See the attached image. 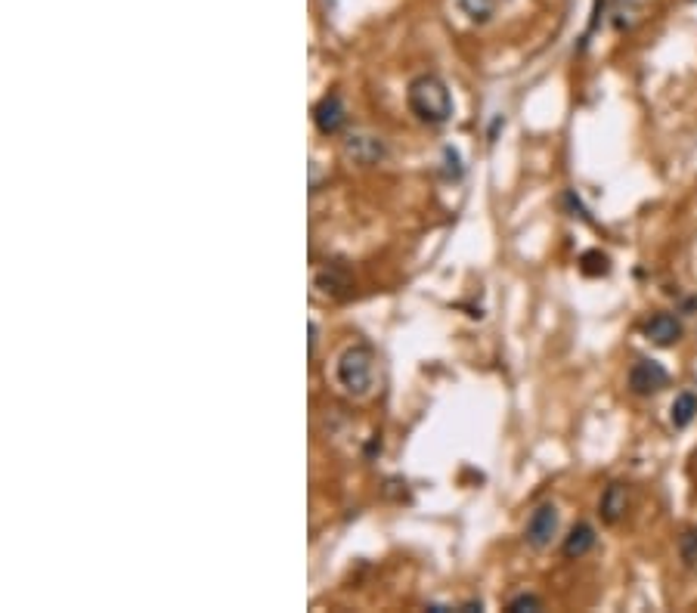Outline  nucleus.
<instances>
[{"label":"nucleus","instance_id":"9d476101","mask_svg":"<svg viewBox=\"0 0 697 613\" xmlns=\"http://www.w3.org/2000/svg\"><path fill=\"white\" fill-rule=\"evenodd\" d=\"M694 415H697V397L692 391H682L676 400H672V406H670V421H672V428H688L694 421Z\"/></svg>","mask_w":697,"mask_h":613},{"label":"nucleus","instance_id":"dca6fc26","mask_svg":"<svg viewBox=\"0 0 697 613\" xmlns=\"http://www.w3.org/2000/svg\"><path fill=\"white\" fill-rule=\"evenodd\" d=\"M316 335H320V331H316V322H310V351H316Z\"/></svg>","mask_w":697,"mask_h":613},{"label":"nucleus","instance_id":"2eb2a0df","mask_svg":"<svg viewBox=\"0 0 697 613\" xmlns=\"http://www.w3.org/2000/svg\"><path fill=\"white\" fill-rule=\"evenodd\" d=\"M505 610L509 613H524V610H543V601L536 595H518L512 598L509 604H505Z\"/></svg>","mask_w":697,"mask_h":613},{"label":"nucleus","instance_id":"f8f14e48","mask_svg":"<svg viewBox=\"0 0 697 613\" xmlns=\"http://www.w3.org/2000/svg\"><path fill=\"white\" fill-rule=\"evenodd\" d=\"M639 6H642V0H617V4H613V28H617V32L632 28Z\"/></svg>","mask_w":697,"mask_h":613},{"label":"nucleus","instance_id":"ddd939ff","mask_svg":"<svg viewBox=\"0 0 697 613\" xmlns=\"http://www.w3.org/2000/svg\"><path fill=\"white\" fill-rule=\"evenodd\" d=\"M456 4L472 22H487L496 13V0H456Z\"/></svg>","mask_w":697,"mask_h":613},{"label":"nucleus","instance_id":"7ed1b4c3","mask_svg":"<svg viewBox=\"0 0 697 613\" xmlns=\"http://www.w3.org/2000/svg\"><path fill=\"white\" fill-rule=\"evenodd\" d=\"M555 533H558V509L552 502L536 505L533 514L527 518V527H524L527 545L530 549H536V551H543V549H549L552 545Z\"/></svg>","mask_w":697,"mask_h":613},{"label":"nucleus","instance_id":"423d86ee","mask_svg":"<svg viewBox=\"0 0 697 613\" xmlns=\"http://www.w3.org/2000/svg\"><path fill=\"white\" fill-rule=\"evenodd\" d=\"M645 338L654 341L657 347H672L682 338V322L672 313H654L645 322Z\"/></svg>","mask_w":697,"mask_h":613},{"label":"nucleus","instance_id":"6e6552de","mask_svg":"<svg viewBox=\"0 0 697 613\" xmlns=\"http://www.w3.org/2000/svg\"><path fill=\"white\" fill-rule=\"evenodd\" d=\"M595 542H598L595 527L592 524H577L571 533L564 536L562 551H564V558H571V561H580V558H586L589 551L595 549Z\"/></svg>","mask_w":697,"mask_h":613},{"label":"nucleus","instance_id":"20e7f679","mask_svg":"<svg viewBox=\"0 0 697 613\" xmlns=\"http://www.w3.org/2000/svg\"><path fill=\"white\" fill-rule=\"evenodd\" d=\"M670 384V372L657 360H639L630 369V391L635 397H654Z\"/></svg>","mask_w":697,"mask_h":613},{"label":"nucleus","instance_id":"0eeeda50","mask_svg":"<svg viewBox=\"0 0 697 613\" xmlns=\"http://www.w3.org/2000/svg\"><path fill=\"white\" fill-rule=\"evenodd\" d=\"M344 153L360 164H375L384 158V143L378 136H366V133H357V136H347L344 143Z\"/></svg>","mask_w":697,"mask_h":613},{"label":"nucleus","instance_id":"4468645a","mask_svg":"<svg viewBox=\"0 0 697 613\" xmlns=\"http://www.w3.org/2000/svg\"><path fill=\"white\" fill-rule=\"evenodd\" d=\"M679 555L688 567L697 564V529H685V533L679 536Z\"/></svg>","mask_w":697,"mask_h":613},{"label":"nucleus","instance_id":"39448f33","mask_svg":"<svg viewBox=\"0 0 697 613\" xmlns=\"http://www.w3.org/2000/svg\"><path fill=\"white\" fill-rule=\"evenodd\" d=\"M314 124L323 136H335L341 127L347 124V109L338 94H325L320 103L314 105Z\"/></svg>","mask_w":697,"mask_h":613},{"label":"nucleus","instance_id":"f257e3e1","mask_svg":"<svg viewBox=\"0 0 697 613\" xmlns=\"http://www.w3.org/2000/svg\"><path fill=\"white\" fill-rule=\"evenodd\" d=\"M406 105L422 124L428 127H441L453 118V94L446 87L443 78L437 74H419V78L409 84L406 90Z\"/></svg>","mask_w":697,"mask_h":613},{"label":"nucleus","instance_id":"f3484780","mask_svg":"<svg viewBox=\"0 0 697 613\" xmlns=\"http://www.w3.org/2000/svg\"><path fill=\"white\" fill-rule=\"evenodd\" d=\"M694 459H697V452H694Z\"/></svg>","mask_w":697,"mask_h":613},{"label":"nucleus","instance_id":"f03ea898","mask_svg":"<svg viewBox=\"0 0 697 613\" xmlns=\"http://www.w3.org/2000/svg\"><path fill=\"white\" fill-rule=\"evenodd\" d=\"M335 378H338L341 388H344V393H351V397H366L375 381V353L369 351L366 344L347 347V351L338 357Z\"/></svg>","mask_w":697,"mask_h":613},{"label":"nucleus","instance_id":"9b49d317","mask_svg":"<svg viewBox=\"0 0 697 613\" xmlns=\"http://www.w3.org/2000/svg\"><path fill=\"white\" fill-rule=\"evenodd\" d=\"M580 272L589 279H598V276H608L611 272V257L604 252H598V248H592V252L580 254Z\"/></svg>","mask_w":697,"mask_h":613},{"label":"nucleus","instance_id":"1a4fd4ad","mask_svg":"<svg viewBox=\"0 0 697 613\" xmlns=\"http://www.w3.org/2000/svg\"><path fill=\"white\" fill-rule=\"evenodd\" d=\"M626 505H630V489L623 483H611L602 496V518L604 524H620V518L626 514Z\"/></svg>","mask_w":697,"mask_h":613}]
</instances>
